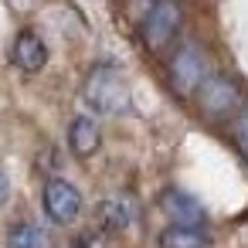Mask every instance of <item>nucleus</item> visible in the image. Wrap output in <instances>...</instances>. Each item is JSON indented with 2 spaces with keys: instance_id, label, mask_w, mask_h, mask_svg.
Segmentation results:
<instances>
[{
  "instance_id": "f03ea898",
  "label": "nucleus",
  "mask_w": 248,
  "mask_h": 248,
  "mask_svg": "<svg viewBox=\"0 0 248 248\" xmlns=\"http://www.w3.org/2000/svg\"><path fill=\"white\" fill-rule=\"evenodd\" d=\"M180 28H184L180 0H153V4L146 7V14H143V21H140V38H143L146 51L163 55V51L173 48Z\"/></svg>"
},
{
  "instance_id": "4468645a",
  "label": "nucleus",
  "mask_w": 248,
  "mask_h": 248,
  "mask_svg": "<svg viewBox=\"0 0 248 248\" xmlns=\"http://www.w3.org/2000/svg\"><path fill=\"white\" fill-rule=\"evenodd\" d=\"M7 194H11V180H7V173L0 170V204L7 201Z\"/></svg>"
},
{
  "instance_id": "9d476101",
  "label": "nucleus",
  "mask_w": 248,
  "mask_h": 248,
  "mask_svg": "<svg viewBox=\"0 0 248 248\" xmlns=\"http://www.w3.org/2000/svg\"><path fill=\"white\" fill-rule=\"evenodd\" d=\"M7 248H55V241H51V234H48L41 224L17 221V224L7 231Z\"/></svg>"
},
{
  "instance_id": "423d86ee",
  "label": "nucleus",
  "mask_w": 248,
  "mask_h": 248,
  "mask_svg": "<svg viewBox=\"0 0 248 248\" xmlns=\"http://www.w3.org/2000/svg\"><path fill=\"white\" fill-rule=\"evenodd\" d=\"M160 211L170 217V224H177V228H204V221H207V211H204V204L197 201V197H190L187 190H180V187H167L163 194H160Z\"/></svg>"
},
{
  "instance_id": "9b49d317",
  "label": "nucleus",
  "mask_w": 248,
  "mask_h": 248,
  "mask_svg": "<svg viewBox=\"0 0 248 248\" xmlns=\"http://www.w3.org/2000/svg\"><path fill=\"white\" fill-rule=\"evenodd\" d=\"M156 245L160 248H211V241L201 228H177V224L163 228L156 234Z\"/></svg>"
},
{
  "instance_id": "f257e3e1",
  "label": "nucleus",
  "mask_w": 248,
  "mask_h": 248,
  "mask_svg": "<svg viewBox=\"0 0 248 248\" xmlns=\"http://www.w3.org/2000/svg\"><path fill=\"white\" fill-rule=\"evenodd\" d=\"M82 99L99 116H126L133 109L129 78L119 65H109V62H99L89 68V75L82 82Z\"/></svg>"
},
{
  "instance_id": "1a4fd4ad",
  "label": "nucleus",
  "mask_w": 248,
  "mask_h": 248,
  "mask_svg": "<svg viewBox=\"0 0 248 248\" xmlns=\"http://www.w3.org/2000/svg\"><path fill=\"white\" fill-rule=\"evenodd\" d=\"M133 201L129 197H123V194H112V197H106L102 204H99V221H102V228H109V231H123V228H129L133 224Z\"/></svg>"
},
{
  "instance_id": "39448f33",
  "label": "nucleus",
  "mask_w": 248,
  "mask_h": 248,
  "mask_svg": "<svg viewBox=\"0 0 248 248\" xmlns=\"http://www.w3.org/2000/svg\"><path fill=\"white\" fill-rule=\"evenodd\" d=\"M41 204H45V214H48L55 224H72V221L82 214V194L75 190V184H68V180H62V177H51V180L45 184Z\"/></svg>"
},
{
  "instance_id": "7ed1b4c3",
  "label": "nucleus",
  "mask_w": 248,
  "mask_h": 248,
  "mask_svg": "<svg viewBox=\"0 0 248 248\" xmlns=\"http://www.w3.org/2000/svg\"><path fill=\"white\" fill-rule=\"evenodd\" d=\"M170 85L177 89V95H190L207 82V62L204 51L194 41H184L170 51Z\"/></svg>"
},
{
  "instance_id": "0eeeda50",
  "label": "nucleus",
  "mask_w": 248,
  "mask_h": 248,
  "mask_svg": "<svg viewBox=\"0 0 248 248\" xmlns=\"http://www.w3.org/2000/svg\"><path fill=\"white\" fill-rule=\"evenodd\" d=\"M11 58H14V65H17L21 72L34 75V72H41V68L48 65V45H45L34 31H21V34L14 38Z\"/></svg>"
},
{
  "instance_id": "f8f14e48",
  "label": "nucleus",
  "mask_w": 248,
  "mask_h": 248,
  "mask_svg": "<svg viewBox=\"0 0 248 248\" xmlns=\"http://www.w3.org/2000/svg\"><path fill=\"white\" fill-rule=\"evenodd\" d=\"M231 133H234V143H238V150L248 156V106H241V112L234 116V126H231Z\"/></svg>"
},
{
  "instance_id": "ddd939ff",
  "label": "nucleus",
  "mask_w": 248,
  "mask_h": 248,
  "mask_svg": "<svg viewBox=\"0 0 248 248\" xmlns=\"http://www.w3.org/2000/svg\"><path fill=\"white\" fill-rule=\"evenodd\" d=\"M72 248H102V241H99V234H78Z\"/></svg>"
},
{
  "instance_id": "6e6552de",
  "label": "nucleus",
  "mask_w": 248,
  "mask_h": 248,
  "mask_svg": "<svg viewBox=\"0 0 248 248\" xmlns=\"http://www.w3.org/2000/svg\"><path fill=\"white\" fill-rule=\"evenodd\" d=\"M68 146H72V153L82 156V160L92 156V153H99V146H102V133H99L95 119H89V116H75L72 126H68Z\"/></svg>"
},
{
  "instance_id": "20e7f679",
  "label": "nucleus",
  "mask_w": 248,
  "mask_h": 248,
  "mask_svg": "<svg viewBox=\"0 0 248 248\" xmlns=\"http://www.w3.org/2000/svg\"><path fill=\"white\" fill-rule=\"evenodd\" d=\"M197 102L211 119H228L231 112H241V92L224 75H207V82L197 89Z\"/></svg>"
}]
</instances>
